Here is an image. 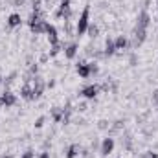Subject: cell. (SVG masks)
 Instances as JSON below:
<instances>
[{"instance_id":"cell-8","label":"cell","mask_w":158,"mask_h":158,"mask_svg":"<svg viewBox=\"0 0 158 158\" xmlns=\"http://www.w3.org/2000/svg\"><path fill=\"white\" fill-rule=\"evenodd\" d=\"M46 35H48V42H50V46H53V44L59 42V35H57V28H55V26L48 24V28H46Z\"/></svg>"},{"instance_id":"cell-31","label":"cell","mask_w":158,"mask_h":158,"mask_svg":"<svg viewBox=\"0 0 158 158\" xmlns=\"http://www.w3.org/2000/svg\"><path fill=\"white\" fill-rule=\"evenodd\" d=\"M39 158H50V153H40Z\"/></svg>"},{"instance_id":"cell-22","label":"cell","mask_w":158,"mask_h":158,"mask_svg":"<svg viewBox=\"0 0 158 158\" xmlns=\"http://www.w3.org/2000/svg\"><path fill=\"white\" fill-rule=\"evenodd\" d=\"M44 121H46V118H44V116H40V118L35 121V127H37V129H40V127L44 125Z\"/></svg>"},{"instance_id":"cell-28","label":"cell","mask_w":158,"mask_h":158,"mask_svg":"<svg viewBox=\"0 0 158 158\" xmlns=\"http://www.w3.org/2000/svg\"><path fill=\"white\" fill-rule=\"evenodd\" d=\"M26 0H15V6H24Z\"/></svg>"},{"instance_id":"cell-32","label":"cell","mask_w":158,"mask_h":158,"mask_svg":"<svg viewBox=\"0 0 158 158\" xmlns=\"http://www.w3.org/2000/svg\"><path fill=\"white\" fill-rule=\"evenodd\" d=\"M2 105H4V103H2V99H0V107H2Z\"/></svg>"},{"instance_id":"cell-30","label":"cell","mask_w":158,"mask_h":158,"mask_svg":"<svg viewBox=\"0 0 158 158\" xmlns=\"http://www.w3.org/2000/svg\"><path fill=\"white\" fill-rule=\"evenodd\" d=\"M153 99H155V101H158V90H155V92H153Z\"/></svg>"},{"instance_id":"cell-4","label":"cell","mask_w":158,"mask_h":158,"mask_svg":"<svg viewBox=\"0 0 158 158\" xmlns=\"http://www.w3.org/2000/svg\"><path fill=\"white\" fill-rule=\"evenodd\" d=\"M134 42H132V46H140L143 40L147 39V30L145 28H140V26H136L134 28Z\"/></svg>"},{"instance_id":"cell-9","label":"cell","mask_w":158,"mask_h":158,"mask_svg":"<svg viewBox=\"0 0 158 158\" xmlns=\"http://www.w3.org/2000/svg\"><path fill=\"white\" fill-rule=\"evenodd\" d=\"M0 99H2V103H4L6 107H13V105L17 103V96H15L13 92H9V90L4 92V94L0 96Z\"/></svg>"},{"instance_id":"cell-13","label":"cell","mask_w":158,"mask_h":158,"mask_svg":"<svg viewBox=\"0 0 158 158\" xmlns=\"http://www.w3.org/2000/svg\"><path fill=\"white\" fill-rule=\"evenodd\" d=\"M64 55H66V59H74V57L77 55V44H76V42L68 44V46L64 48Z\"/></svg>"},{"instance_id":"cell-18","label":"cell","mask_w":158,"mask_h":158,"mask_svg":"<svg viewBox=\"0 0 158 158\" xmlns=\"http://www.w3.org/2000/svg\"><path fill=\"white\" fill-rule=\"evenodd\" d=\"M112 53H116L114 40H112V39H107V42H105V55H112Z\"/></svg>"},{"instance_id":"cell-25","label":"cell","mask_w":158,"mask_h":158,"mask_svg":"<svg viewBox=\"0 0 158 158\" xmlns=\"http://www.w3.org/2000/svg\"><path fill=\"white\" fill-rule=\"evenodd\" d=\"M121 127H123V121H116L114 127H112V131H118V129H121Z\"/></svg>"},{"instance_id":"cell-20","label":"cell","mask_w":158,"mask_h":158,"mask_svg":"<svg viewBox=\"0 0 158 158\" xmlns=\"http://www.w3.org/2000/svg\"><path fill=\"white\" fill-rule=\"evenodd\" d=\"M88 33H90V37H98V26H94V24H88V30H86Z\"/></svg>"},{"instance_id":"cell-10","label":"cell","mask_w":158,"mask_h":158,"mask_svg":"<svg viewBox=\"0 0 158 158\" xmlns=\"http://www.w3.org/2000/svg\"><path fill=\"white\" fill-rule=\"evenodd\" d=\"M20 96H22L26 101H33V99H35V98H33V90H31V85H30L28 81H26V83H24V86L20 88Z\"/></svg>"},{"instance_id":"cell-33","label":"cell","mask_w":158,"mask_h":158,"mask_svg":"<svg viewBox=\"0 0 158 158\" xmlns=\"http://www.w3.org/2000/svg\"><path fill=\"white\" fill-rule=\"evenodd\" d=\"M0 83H2V77H0Z\"/></svg>"},{"instance_id":"cell-27","label":"cell","mask_w":158,"mask_h":158,"mask_svg":"<svg viewBox=\"0 0 158 158\" xmlns=\"http://www.w3.org/2000/svg\"><path fill=\"white\" fill-rule=\"evenodd\" d=\"M145 158H158V153H149Z\"/></svg>"},{"instance_id":"cell-11","label":"cell","mask_w":158,"mask_h":158,"mask_svg":"<svg viewBox=\"0 0 158 158\" xmlns=\"http://www.w3.org/2000/svg\"><path fill=\"white\" fill-rule=\"evenodd\" d=\"M46 28H48V22L40 20L35 26H31V31H33V35H42V33H46Z\"/></svg>"},{"instance_id":"cell-6","label":"cell","mask_w":158,"mask_h":158,"mask_svg":"<svg viewBox=\"0 0 158 158\" xmlns=\"http://www.w3.org/2000/svg\"><path fill=\"white\" fill-rule=\"evenodd\" d=\"M149 24H151V15L147 13V11H142L140 15H138V19H136V26H140V28H149Z\"/></svg>"},{"instance_id":"cell-15","label":"cell","mask_w":158,"mask_h":158,"mask_svg":"<svg viewBox=\"0 0 158 158\" xmlns=\"http://www.w3.org/2000/svg\"><path fill=\"white\" fill-rule=\"evenodd\" d=\"M114 46H116V52H121V50H125L129 46V40H127L125 35H119L118 39L114 40Z\"/></svg>"},{"instance_id":"cell-2","label":"cell","mask_w":158,"mask_h":158,"mask_svg":"<svg viewBox=\"0 0 158 158\" xmlns=\"http://www.w3.org/2000/svg\"><path fill=\"white\" fill-rule=\"evenodd\" d=\"M30 85H31V90H33V98L37 99V98H40L42 96V92H44V79L39 77V76H33V77H28L26 79Z\"/></svg>"},{"instance_id":"cell-5","label":"cell","mask_w":158,"mask_h":158,"mask_svg":"<svg viewBox=\"0 0 158 158\" xmlns=\"http://www.w3.org/2000/svg\"><path fill=\"white\" fill-rule=\"evenodd\" d=\"M112 151H114V138H103V142H101V155L107 156Z\"/></svg>"},{"instance_id":"cell-23","label":"cell","mask_w":158,"mask_h":158,"mask_svg":"<svg viewBox=\"0 0 158 158\" xmlns=\"http://www.w3.org/2000/svg\"><path fill=\"white\" fill-rule=\"evenodd\" d=\"M33 156H35V153H33L31 149H28L26 153H22V158H33Z\"/></svg>"},{"instance_id":"cell-16","label":"cell","mask_w":158,"mask_h":158,"mask_svg":"<svg viewBox=\"0 0 158 158\" xmlns=\"http://www.w3.org/2000/svg\"><path fill=\"white\" fill-rule=\"evenodd\" d=\"M81 153V145H77V143H72L68 149H66V158H76Z\"/></svg>"},{"instance_id":"cell-24","label":"cell","mask_w":158,"mask_h":158,"mask_svg":"<svg viewBox=\"0 0 158 158\" xmlns=\"http://www.w3.org/2000/svg\"><path fill=\"white\" fill-rule=\"evenodd\" d=\"M98 127H99V129H109V121H107V119H101Z\"/></svg>"},{"instance_id":"cell-12","label":"cell","mask_w":158,"mask_h":158,"mask_svg":"<svg viewBox=\"0 0 158 158\" xmlns=\"http://www.w3.org/2000/svg\"><path fill=\"white\" fill-rule=\"evenodd\" d=\"M20 24H22V19H20V15H19V13H13V15H9V17H7V26L17 28V26H20Z\"/></svg>"},{"instance_id":"cell-29","label":"cell","mask_w":158,"mask_h":158,"mask_svg":"<svg viewBox=\"0 0 158 158\" xmlns=\"http://www.w3.org/2000/svg\"><path fill=\"white\" fill-rule=\"evenodd\" d=\"M77 109L81 110V112H83V110H86V105H85V103H81V105H79Z\"/></svg>"},{"instance_id":"cell-17","label":"cell","mask_w":158,"mask_h":158,"mask_svg":"<svg viewBox=\"0 0 158 158\" xmlns=\"http://www.w3.org/2000/svg\"><path fill=\"white\" fill-rule=\"evenodd\" d=\"M63 112H64V110H63L61 107H53V109H52V118H53L55 123H61V119H63Z\"/></svg>"},{"instance_id":"cell-34","label":"cell","mask_w":158,"mask_h":158,"mask_svg":"<svg viewBox=\"0 0 158 158\" xmlns=\"http://www.w3.org/2000/svg\"><path fill=\"white\" fill-rule=\"evenodd\" d=\"M156 107H158V101H156Z\"/></svg>"},{"instance_id":"cell-26","label":"cell","mask_w":158,"mask_h":158,"mask_svg":"<svg viewBox=\"0 0 158 158\" xmlns=\"http://www.w3.org/2000/svg\"><path fill=\"white\" fill-rule=\"evenodd\" d=\"M48 57H50L48 53H42V55H40V63H46V61H48Z\"/></svg>"},{"instance_id":"cell-3","label":"cell","mask_w":158,"mask_h":158,"mask_svg":"<svg viewBox=\"0 0 158 158\" xmlns=\"http://www.w3.org/2000/svg\"><path fill=\"white\" fill-rule=\"evenodd\" d=\"M55 17L70 20V17H72V4H70V0H61V4H59V7L55 11Z\"/></svg>"},{"instance_id":"cell-21","label":"cell","mask_w":158,"mask_h":158,"mask_svg":"<svg viewBox=\"0 0 158 158\" xmlns=\"http://www.w3.org/2000/svg\"><path fill=\"white\" fill-rule=\"evenodd\" d=\"M88 68H90V76L99 72V68H98V64H96V63H88Z\"/></svg>"},{"instance_id":"cell-14","label":"cell","mask_w":158,"mask_h":158,"mask_svg":"<svg viewBox=\"0 0 158 158\" xmlns=\"http://www.w3.org/2000/svg\"><path fill=\"white\" fill-rule=\"evenodd\" d=\"M77 74H79V77H83V79H86L88 76H90V68H88V64L86 63H79L77 64Z\"/></svg>"},{"instance_id":"cell-1","label":"cell","mask_w":158,"mask_h":158,"mask_svg":"<svg viewBox=\"0 0 158 158\" xmlns=\"http://www.w3.org/2000/svg\"><path fill=\"white\" fill-rule=\"evenodd\" d=\"M88 20H90V7L85 6V9H83L81 15H79L77 26H76V33H77V35H83V33L88 30V24H90Z\"/></svg>"},{"instance_id":"cell-19","label":"cell","mask_w":158,"mask_h":158,"mask_svg":"<svg viewBox=\"0 0 158 158\" xmlns=\"http://www.w3.org/2000/svg\"><path fill=\"white\" fill-rule=\"evenodd\" d=\"M61 48H63V46H61V42H57V44H53V46L50 48V53H48V55H50V57H55V55H57V53L61 52Z\"/></svg>"},{"instance_id":"cell-7","label":"cell","mask_w":158,"mask_h":158,"mask_svg":"<svg viewBox=\"0 0 158 158\" xmlns=\"http://www.w3.org/2000/svg\"><path fill=\"white\" fill-rule=\"evenodd\" d=\"M98 92H99V86H98V85H88V86H85V88L81 90V94H83L86 99H94V98L98 96Z\"/></svg>"}]
</instances>
